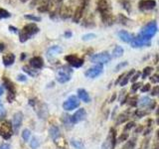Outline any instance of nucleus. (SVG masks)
I'll use <instances>...</instances> for the list:
<instances>
[{
  "label": "nucleus",
  "instance_id": "3c124183",
  "mask_svg": "<svg viewBox=\"0 0 159 149\" xmlns=\"http://www.w3.org/2000/svg\"><path fill=\"white\" fill-rule=\"evenodd\" d=\"M126 138H127V134H123L122 136L119 137V140H120V141H123V140H125Z\"/></svg>",
  "mask_w": 159,
  "mask_h": 149
},
{
  "label": "nucleus",
  "instance_id": "ddd939ff",
  "mask_svg": "<svg viewBox=\"0 0 159 149\" xmlns=\"http://www.w3.org/2000/svg\"><path fill=\"white\" fill-rule=\"evenodd\" d=\"M87 117V112L86 111H84V108H81L79 109V111H77L76 112L74 113V115L71 116V119H72V123L73 124H76L80 121H83Z\"/></svg>",
  "mask_w": 159,
  "mask_h": 149
},
{
  "label": "nucleus",
  "instance_id": "393cba45",
  "mask_svg": "<svg viewBox=\"0 0 159 149\" xmlns=\"http://www.w3.org/2000/svg\"><path fill=\"white\" fill-rule=\"evenodd\" d=\"M124 50L121 46H116L112 51V57L113 58H119L123 55Z\"/></svg>",
  "mask_w": 159,
  "mask_h": 149
},
{
  "label": "nucleus",
  "instance_id": "79ce46f5",
  "mask_svg": "<svg viewBox=\"0 0 159 149\" xmlns=\"http://www.w3.org/2000/svg\"><path fill=\"white\" fill-rule=\"evenodd\" d=\"M127 65V62H123V63H120V64H118L117 66L116 67V72H117V71H119L120 69H122L123 67H125Z\"/></svg>",
  "mask_w": 159,
  "mask_h": 149
},
{
  "label": "nucleus",
  "instance_id": "a878e982",
  "mask_svg": "<svg viewBox=\"0 0 159 149\" xmlns=\"http://www.w3.org/2000/svg\"><path fill=\"white\" fill-rule=\"evenodd\" d=\"M50 135H51L53 140H56V139L60 136V130L57 126H52L50 128Z\"/></svg>",
  "mask_w": 159,
  "mask_h": 149
},
{
  "label": "nucleus",
  "instance_id": "680f3d73",
  "mask_svg": "<svg viewBox=\"0 0 159 149\" xmlns=\"http://www.w3.org/2000/svg\"><path fill=\"white\" fill-rule=\"evenodd\" d=\"M157 70H158V71H159V66H158V69H157Z\"/></svg>",
  "mask_w": 159,
  "mask_h": 149
},
{
  "label": "nucleus",
  "instance_id": "c756f323",
  "mask_svg": "<svg viewBox=\"0 0 159 149\" xmlns=\"http://www.w3.org/2000/svg\"><path fill=\"white\" fill-rule=\"evenodd\" d=\"M152 68L151 67H146V68H144V70H143V73H142V79H146L149 74H151V72H152Z\"/></svg>",
  "mask_w": 159,
  "mask_h": 149
},
{
  "label": "nucleus",
  "instance_id": "e433bc0d",
  "mask_svg": "<svg viewBox=\"0 0 159 149\" xmlns=\"http://www.w3.org/2000/svg\"><path fill=\"white\" fill-rule=\"evenodd\" d=\"M23 70H24V71L26 72V73H28V74H30V76H32V77L36 76V74H37V73H36V72H33V71H31V70H30L28 67H23Z\"/></svg>",
  "mask_w": 159,
  "mask_h": 149
},
{
  "label": "nucleus",
  "instance_id": "58836bf2",
  "mask_svg": "<svg viewBox=\"0 0 159 149\" xmlns=\"http://www.w3.org/2000/svg\"><path fill=\"white\" fill-rule=\"evenodd\" d=\"M127 119V116L125 115V114H121V115H119L118 116V120H117V124H119L120 122H123V121H125Z\"/></svg>",
  "mask_w": 159,
  "mask_h": 149
},
{
  "label": "nucleus",
  "instance_id": "bb28decb",
  "mask_svg": "<svg viewBox=\"0 0 159 149\" xmlns=\"http://www.w3.org/2000/svg\"><path fill=\"white\" fill-rule=\"evenodd\" d=\"M134 73V70H131L130 72L129 73H127V74H124V77H123V79H121V82L119 83V84H120V86H125V84L128 83V81H129V78L131 77V74Z\"/></svg>",
  "mask_w": 159,
  "mask_h": 149
},
{
  "label": "nucleus",
  "instance_id": "4c0bfd02",
  "mask_svg": "<svg viewBox=\"0 0 159 149\" xmlns=\"http://www.w3.org/2000/svg\"><path fill=\"white\" fill-rule=\"evenodd\" d=\"M140 86H141V84L140 83H134L132 86H131V91L132 92H136L137 89L140 88Z\"/></svg>",
  "mask_w": 159,
  "mask_h": 149
},
{
  "label": "nucleus",
  "instance_id": "f03ea898",
  "mask_svg": "<svg viewBox=\"0 0 159 149\" xmlns=\"http://www.w3.org/2000/svg\"><path fill=\"white\" fill-rule=\"evenodd\" d=\"M157 23L155 21H151L148 24H146L144 26L141 31L139 32V34L136 36L137 39H139L140 41L144 42V43H148L150 44V40L151 38L156 34L157 32Z\"/></svg>",
  "mask_w": 159,
  "mask_h": 149
},
{
  "label": "nucleus",
  "instance_id": "6e6552de",
  "mask_svg": "<svg viewBox=\"0 0 159 149\" xmlns=\"http://www.w3.org/2000/svg\"><path fill=\"white\" fill-rule=\"evenodd\" d=\"M79 106H80V101H79V98L75 96H71L63 103V108L65 111H74V109H76Z\"/></svg>",
  "mask_w": 159,
  "mask_h": 149
},
{
  "label": "nucleus",
  "instance_id": "0e129e2a",
  "mask_svg": "<svg viewBox=\"0 0 159 149\" xmlns=\"http://www.w3.org/2000/svg\"><path fill=\"white\" fill-rule=\"evenodd\" d=\"M158 44H159V41H158Z\"/></svg>",
  "mask_w": 159,
  "mask_h": 149
},
{
  "label": "nucleus",
  "instance_id": "f8f14e48",
  "mask_svg": "<svg viewBox=\"0 0 159 149\" xmlns=\"http://www.w3.org/2000/svg\"><path fill=\"white\" fill-rule=\"evenodd\" d=\"M139 9L142 11H148V10H152L156 6L155 0H140L138 3Z\"/></svg>",
  "mask_w": 159,
  "mask_h": 149
},
{
  "label": "nucleus",
  "instance_id": "5701e85b",
  "mask_svg": "<svg viewBox=\"0 0 159 149\" xmlns=\"http://www.w3.org/2000/svg\"><path fill=\"white\" fill-rule=\"evenodd\" d=\"M130 45H131L132 48H141V47H144V46H150V44L144 43V42L140 41L139 39H137L136 37L133 39V41L130 43Z\"/></svg>",
  "mask_w": 159,
  "mask_h": 149
},
{
  "label": "nucleus",
  "instance_id": "412c9836",
  "mask_svg": "<svg viewBox=\"0 0 159 149\" xmlns=\"http://www.w3.org/2000/svg\"><path fill=\"white\" fill-rule=\"evenodd\" d=\"M78 96H79L80 99H82V101L84 102H86V103L89 102V101H91L89 93H87L86 89H84V88H79L78 89Z\"/></svg>",
  "mask_w": 159,
  "mask_h": 149
},
{
  "label": "nucleus",
  "instance_id": "6e6d98bb",
  "mask_svg": "<svg viewBox=\"0 0 159 149\" xmlns=\"http://www.w3.org/2000/svg\"><path fill=\"white\" fill-rule=\"evenodd\" d=\"M3 93V88H2V87L0 86V96H1V94Z\"/></svg>",
  "mask_w": 159,
  "mask_h": 149
},
{
  "label": "nucleus",
  "instance_id": "39448f33",
  "mask_svg": "<svg viewBox=\"0 0 159 149\" xmlns=\"http://www.w3.org/2000/svg\"><path fill=\"white\" fill-rule=\"evenodd\" d=\"M89 2V0H81L79 6L76 9V11H75L73 14V22H75V23L80 22V20L82 19L84 12V10H86Z\"/></svg>",
  "mask_w": 159,
  "mask_h": 149
},
{
  "label": "nucleus",
  "instance_id": "2eb2a0df",
  "mask_svg": "<svg viewBox=\"0 0 159 149\" xmlns=\"http://www.w3.org/2000/svg\"><path fill=\"white\" fill-rule=\"evenodd\" d=\"M117 36H118L119 39L121 40V41L125 42V43H131L133 41V39L135 38L132 34L128 33L127 31H124V30H121V31H119L117 33Z\"/></svg>",
  "mask_w": 159,
  "mask_h": 149
},
{
  "label": "nucleus",
  "instance_id": "20e7f679",
  "mask_svg": "<svg viewBox=\"0 0 159 149\" xmlns=\"http://www.w3.org/2000/svg\"><path fill=\"white\" fill-rule=\"evenodd\" d=\"M72 73H73V70L69 67H62L61 69L58 70L57 72V81L61 84H65L69 82L71 79L72 77Z\"/></svg>",
  "mask_w": 159,
  "mask_h": 149
},
{
  "label": "nucleus",
  "instance_id": "423d86ee",
  "mask_svg": "<svg viewBox=\"0 0 159 149\" xmlns=\"http://www.w3.org/2000/svg\"><path fill=\"white\" fill-rule=\"evenodd\" d=\"M111 60V56L109 55L107 52H102V53H98L93 55V56L91 58V61L93 64H99V65H102V64H107Z\"/></svg>",
  "mask_w": 159,
  "mask_h": 149
},
{
  "label": "nucleus",
  "instance_id": "2f4dec72",
  "mask_svg": "<svg viewBox=\"0 0 159 149\" xmlns=\"http://www.w3.org/2000/svg\"><path fill=\"white\" fill-rule=\"evenodd\" d=\"M30 130L29 129H25V130L22 132V138H23V140L24 141H28V139L30 137Z\"/></svg>",
  "mask_w": 159,
  "mask_h": 149
},
{
  "label": "nucleus",
  "instance_id": "cd10ccee",
  "mask_svg": "<svg viewBox=\"0 0 159 149\" xmlns=\"http://www.w3.org/2000/svg\"><path fill=\"white\" fill-rule=\"evenodd\" d=\"M71 144L76 148V149H84V144L82 141L80 140H76V139H72L71 140Z\"/></svg>",
  "mask_w": 159,
  "mask_h": 149
},
{
  "label": "nucleus",
  "instance_id": "4468645a",
  "mask_svg": "<svg viewBox=\"0 0 159 149\" xmlns=\"http://www.w3.org/2000/svg\"><path fill=\"white\" fill-rule=\"evenodd\" d=\"M22 120H23V114L21 112H17V113L14 114L13 128H14V131L16 133L19 131V128H20V126H21V124H22Z\"/></svg>",
  "mask_w": 159,
  "mask_h": 149
},
{
  "label": "nucleus",
  "instance_id": "b1692460",
  "mask_svg": "<svg viewBox=\"0 0 159 149\" xmlns=\"http://www.w3.org/2000/svg\"><path fill=\"white\" fill-rule=\"evenodd\" d=\"M62 48L61 47H59V46H53L51 48H49L48 49V56H55V55H57V54H60V53H62Z\"/></svg>",
  "mask_w": 159,
  "mask_h": 149
},
{
  "label": "nucleus",
  "instance_id": "603ef678",
  "mask_svg": "<svg viewBox=\"0 0 159 149\" xmlns=\"http://www.w3.org/2000/svg\"><path fill=\"white\" fill-rule=\"evenodd\" d=\"M65 37H66V38H71L72 37V33L70 32V31L66 32V33H65Z\"/></svg>",
  "mask_w": 159,
  "mask_h": 149
},
{
  "label": "nucleus",
  "instance_id": "4d7b16f0",
  "mask_svg": "<svg viewBox=\"0 0 159 149\" xmlns=\"http://www.w3.org/2000/svg\"><path fill=\"white\" fill-rule=\"evenodd\" d=\"M156 113L159 115V106H158V108H157V111H156Z\"/></svg>",
  "mask_w": 159,
  "mask_h": 149
},
{
  "label": "nucleus",
  "instance_id": "c85d7f7f",
  "mask_svg": "<svg viewBox=\"0 0 159 149\" xmlns=\"http://www.w3.org/2000/svg\"><path fill=\"white\" fill-rule=\"evenodd\" d=\"M10 16H11V14H10L8 11H6V10H5V9L0 8V19L9 18Z\"/></svg>",
  "mask_w": 159,
  "mask_h": 149
},
{
  "label": "nucleus",
  "instance_id": "7c9ffc66",
  "mask_svg": "<svg viewBox=\"0 0 159 149\" xmlns=\"http://www.w3.org/2000/svg\"><path fill=\"white\" fill-rule=\"evenodd\" d=\"M97 37V35L96 34H93V33H89V34H86V35H84V36L82 37V39L84 40V41H89V40H93Z\"/></svg>",
  "mask_w": 159,
  "mask_h": 149
},
{
  "label": "nucleus",
  "instance_id": "f704fd0d",
  "mask_svg": "<svg viewBox=\"0 0 159 149\" xmlns=\"http://www.w3.org/2000/svg\"><path fill=\"white\" fill-rule=\"evenodd\" d=\"M137 98L135 97H130L129 98V104H130L131 106H137Z\"/></svg>",
  "mask_w": 159,
  "mask_h": 149
},
{
  "label": "nucleus",
  "instance_id": "13d9d810",
  "mask_svg": "<svg viewBox=\"0 0 159 149\" xmlns=\"http://www.w3.org/2000/svg\"><path fill=\"white\" fill-rule=\"evenodd\" d=\"M156 122H157V124H158V125H159V117L157 118V120H156Z\"/></svg>",
  "mask_w": 159,
  "mask_h": 149
},
{
  "label": "nucleus",
  "instance_id": "72a5a7b5",
  "mask_svg": "<svg viewBox=\"0 0 159 149\" xmlns=\"http://www.w3.org/2000/svg\"><path fill=\"white\" fill-rule=\"evenodd\" d=\"M30 145H31V147H32L33 149H36V148L39 146V141H38V139H37L36 137H33L31 143H30Z\"/></svg>",
  "mask_w": 159,
  "mask_h": 149
},
{
  "label": "nucleus",
  "instance_id": "f3484780",
  "mask_svg": "<svg viewBox=\"0 0 159 149\" xmlns=\"http://www.w3.org/2000/svg\"><path fill=\"white\" fill-rule=\"evenodd\" d=\"M44 65V61L41 57H33L30 60V66L34 69H41Z\"/></svg>",
  "mask_w": 159,
  "mask_h": 149
},
{
  "label": "nucleus",
  "instance_id": "e2e57ef3",
  "mask_svg": "<svg viewBox=\"0 0 159 149\" xmlns=\"http://www.w3.org/2000/svg\"><path fill=\"white\" fill-rule=\"evenodd\" d=\"M59 149H63V148H59Z\"/></svg>",
  "mask_w": 159,
  "mask_h": 149
},
{
  "label": "nucleus",
  "instance_id": "f257e3e1",
  "mask_svg": "<svg viewBox=\"0 0 159 149\" xmlns=\"http://www.w3.org/2000/svg\"><path fill=\"white\" fill-rule=\"evenodd\" d=\"M98 11L101 14V18L103 24L111 25L114 21L112 15V7L111 0H98Z\"/></svg>",
  "mask_w": 159,
  "mask_h": 149
},
{
  "label": "nucleus",
  "instance_id": "a211bd4d",
  "mask_svg": "<svg viewBox=\"0 0 159 149\" xmlns=\"http://www.w3.org/2000/svg\"><path fill=\"white\" fill-rule=\"evenodd\" d=\"M53 0H42L41 4L39 5L38 7V11L39 12H47L51 9V5H52Z\"/></svg>",
  "mask_w": 159,
  "mask_h": 149
},
{
  "label": "nucleus",
  "instance_id": "ea45409f",
  "mask_svg": "<svg viewBox=\"0 0 159 149\" xmlns=\"http://www.w3.org/2000/svg\"><path fill=\"white\" fill-rule=\"evenodd\" d=\"M150 81L152 83H159V74H153V76L150 78Z\"/></svg>",
  "mask_w": 159,
  "mask_h": 149
},
{
  "label": "nucleus",
  "instance_id": "0eeeda50",
  "mask_svg": "<svg viewBox=\"0 0 159 149\" xmlns=\"http://www.w3.org/2000/svg\"><path fill=\"white\" fill-rule=\"evenodd\" d=\"M116 130L114 129H111L109 133L107 135V138L106 139V141L102 143V149H113L116 146Z\"/></svg>",
  "mask_w": 159,
  "mask_h": 149
},
{
  "label": "nucleus",
  "instance_id": "09e8293b",
  "mask_svg": "<svg viewBox=\"0 0 159 149\" xmlns=\"http://www.w3.org/2000/svg\"><path fill=\"white\" fill-rule=\"evenodd\" d=\"M0 149H10V146L6 143H3V144L0 145Z\"/></svg>",
  "mask_w": 159,
  "mask_h": 149
},
{
  "label": "nucleus",
  "instance_id": "aec40b11",
  "mask_svg": "<svg viewBox=\"0 0 159 149\" xmlns=\"http://www.w3.org/2000/svg\"><path fill=\"white\" fill-rule=\"evenodd\" d=\"M138 106H141V107H145V106H150V107H154V106H155V103H152V102L150 101V98H149L148 97H143L142 98L139 99V102H138Z\"/></svg>",
  "mask_w": 159,
  "mask_h": 149
},
{
  "label": "nucleus",
  "instance_id": "473e14b6",
  "mask_svg": "<svg viewBox=\"0 0 159 149\" xmlns=\"http://www.w3.org/2000/svg\"><path fill=\"white\" fill-rule=\"evenodd\" d=\"M25 18H26V19H29V20H32V21H34V22H39V21H41V18H40V17H37V16H34V15H26V16H25Z\"/></svg>",
  "mask_w": 159,
  "mask_h": 149
},
{
  "label": "nucleus",
  "instance_id": "4be33fe9",
  "mask_svg": "<svg viewBox=\"0 0 159 149\" xmlns=\"http://www.w3.org/2000/svg\"><path fill=\"white\" fill-rule=\"evenodd\" d=\"M4 84H5V87H6V88L8 89V93L11 96V97H10V101H12V99L14 98V86L12 84V83L10 82V81H7V79H4Z\"/></svg>",
  "mask_w": 159,
  "mask_h": 149
},
{
  "label": "nucleus",
  "instance_id": "9b49d317",
  "mask_svg": "<svg viewBox=\"0 0 159 149\" xmlns=\"http://www.w3.org/2000/svg\"><path fill=\"white\" fill-rule=\"evenodd\" d=\"M65 60L74 68H80L84 65V60L79 58L76 55H68L65 57Z\"/></svg>",
  "mask_w": 159,
  "mask_h": 149
},
{
  "label": "nucleus",
  "instance_id": "a18cd8bd",
  "mask_svg": "<svg viewBox=\"0 0 159 149\" xmlns=\"http://www.w3.org/2000/svg\"><path fill=\"white\" fill-rule=\"evenodd\" d=\"M17 79H18V81H20V82H26L27 81V79H26V77L24 76V74H19Z\"/></svg>",
  "mask_w": 159,
  "mask_h": 149
},
{
  "label": "nucleus",
  "instance_id": "8fccbe9b",
  "mask_svg": "<svg viewBox=\"0 0 159 149\" xmlns=\"http://www.w3.org/2000/svg\"><path fill=\"white\" fill-rule=\"evenodd\" d=\"M39 1H40V0H32V2L30 3V7H34L35 5H36Z\"/></svg>",
  "mask_w": 159,
  "mask_h": 149
},
{
  "label": "nucleus",
  "instance_id": "dca6fc26",
  "mask_svg": "<svg viewBox=\"0 0 159 149\" xmlns=\"http://www.w3.org/2000/svg\"><path fill=\"white\" fill-rule=\"evenodd\" d=\"M73 13V10H72V6L71 5H63V7L60 11V15H61V18L62 19H68L72 16Z\"/></svg>",
  "mask_w": 159,
  "mask_h": 149
},
{
  "label": "nucleus",
  "instance_id": "de8ad7c7",
  "mask_svg": "<svg viewBox=\"0 0 159 149\" xmlns=\"http://www.w3.org/2000/svg\"><path fill=\"white\" fill-rule=\"evenodd\" d=\"M157 93H159V87H155L153 89H152V92H151V94L152 96H156Z\"/></svg>",
  "mask_w": 159,
  "mask_h": 149
},
{
  "label": "nucleus",
  "instance_id": "864d4df0",
  "mask_svg": "<svg viewBox=\"0 0 159 149\" xmlns=\"http://www.w3.org/2000/svg\"><path fill=\"white\" fill-rule=\"evenodd\" d=\"M5 46H4V44L3 43H0V52H2L3 50H4Z\"/></svg>",
  "mask_w": 159,
  "mask_h": 149
},
{
  "label": "nucleus",
  "instance_id": "9d476101",
  "mask_svg": "<svg viewBox=\"0 0 159 149\" xmlns=\"http://www.w3.org/2000/svg\"><path fill=\"white\" fill-rule=\"evenodd\" d=\"M102 71H103V66L102 65L98 64L96 66H93L92 68H89V70H87L86 73H84V76L89 79H96L102 73Z\"/></svg>",
  "mask_w": 159,
  "mask_h": 149
},
{
  "label": "nucleus",
  "instance_id": "bf43d9fd",
  "mask_svg": "<svg viewBox=\"0 0 159 149\" xmlns=\"http://www.w3.org/2000/svg\"><path fill=\"white\" fill-rule=\"evenodd\" d=\"M21 2H26V1H28V0H20Z\"/></svg>",
  "mask_w": 159,
  "mask_h": 149
},
{
  "label": "nucleus",
  "instance_id": "c9c22d12",
  "mask_svg": "<svg viewBox=\"0 0 159 149\" xmlns=\"http://www.w3.org/2000/svg\"><path fill=\"white\" fill-rule=\"evenodd\" d=\"M118 20H119V22L122 23V24H124V25H125L126 22L128 21L127 18H126V17H124L122 14H119V15H118Z\"/></svg>",
  "mask_w": 159,
  "mask_h": 149
},
{
  "label": "nucleus",
  "instance_id": "7ed1b4c3",
  "mask_svg": "<svg viewBox=\"0 0 159 149\" xmlns=\"http://www.w3.org/2000/svg\"><path fill=\"white\" fill-rule=\"evenodd\" d=\"M39 32V28L35 23H30L27 24L26 26H24L19 32V40L21 43L26 42L27 40H29L32 36H34L35 34H37Z\"/></svg>",
  "mask_w": 159,
  "mask_h": 149
},
{
  "label": "nucleus",
  "instance_id": "052dcab7",
  "mask_svg": "<svg viewBox=\"0 0 159 149\" xmlns=\"http://www.w3.org/2000/svg\"><path fill=\"white\" fill-rule=\"evenodd\" d=\"M157 133H158V137H159V130L157 131Z\"/></svg>",
  "mask_w": 159,
  "mask_h": 149
},
{
  "label": "nucleus",
  "instance_id": "5fc2aeb1",
  "mask_svg": "<svg viewBox=\"0 0 159 149\" xmlns=\"http://www.w3.org/2000/svg\"><path fill=\"white\" fill-rule=\"evenodd\" d=\"M9 29H11V31H12V32H15V33L17 32V29H16V28H14V27H12V26H10Z\"/></svg>",
  "mask_w": 159,
  "mask_h": 149
},
{
  "label": "nucleus",
  "instance_id": "a19ab883",
  "mask_svg": "<svg viewBox=\"0 0 159 149\" xmlns=\"http://www.w3.org/2000/svg\"><path fill=\"white\" fill-rule=\"evenodd\" d=\"M149 89H150V84H144V86L140 88V91H141V93H146V92L149 91Z\"/></svg>",
  "mask_w": 159,
  "mask_h": 149
},
{
  "label": "nucleus",
  "instance_id": "1a4fd4ad",
  "mask_svg": "<svg viewBox=\"0 0 159 149\" xmlns=\"http://www.w3.org/2000/svg\"><path fill=\"white\" fill-rule=\"evenodd\" d=\"M0 135L4 139H9L12 135V125L9 121H2L0 123Z\"/></svg>",
  "mask_w": 159,
  "mask_h": 149
},
{
  "label": "nucleus",
  "instance_id": "6ab92c4d",
  "mask_svg": "<svg viewBox=\"0 0 159 149\" xmlns=\"http://www.w3.org/2000/svg\"><path fill=\"white\" fill-rule=\"evenodd\" d=\"M2 61H3V64L5 65L6 67L8 66H11V65L14 63L15 61V56L12 54V53H8L6 55H4L3 58H2Z\"/></svg>",
  "mask_w": 159,
  "mask_h": 149
},
{
  "label": "nucleus",
  "instance_id": "49530a36",
  "mask_svg": "<svg viewBox=\"0 0 159 149\" xmlns=\"http://www.w3.org/2000/svg\"><path fill=\"white\" fill-rule=\"evenodd\" d=\"M139 77H140V73H139V72H137V74H134V76L132 77V79H130V81L132 82V83H134V82H135L136 81V79L139 78Z\"/></svg>",
  "mask_w": 159,
  "mask_h": 149
},
{
  "label": "nucleus",
  "instance_id": "c03bdc74",
  "mask_svg": "<svg viewBox=\"0 0 159 149\" xmlns=\"http://www.w3.org/2000/svg\"><path fill=\"white\" fill-rule=\"evenodd\" d=\"M134 126V122H128L127 124H126V126L124 127V130H128V129H131L132 127Z\"/></svg>",
  "mask_w": 159,
  "mask_h": 149
},
{
  "label": "nucleus",
  "instance_id": "37998d69",
  "mask_svg": "<svg viewBox=\"0 0 159 149\" xmlns=\"http://www.w3.org/2000/svg\"><path fill=\"white\" fill-rule=\"evenodd\" d=\"M135 114L137 115V117L140 118V117H142L143 115H145L146 112H145V111H139V109H138V111H135Z\"/></svg>",
  "mask_w": 159,
  "mask_h": 149
}]
</instances>
